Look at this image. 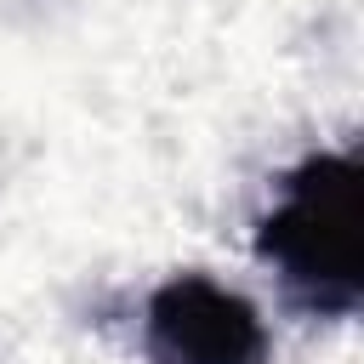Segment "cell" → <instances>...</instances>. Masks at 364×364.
<instances>
[{"label":"cell","instance_id":"6da1fadb","mask_svg":"<svg viewBox=\"0 0 364 364\" xmlns=\"http://www.w3.org/2000/svg\"><path fill=\"white\" fill-rule=\"evenodd\" d=\"M256 256L279 273L290 307L353 318L364 301V171L353 154H307L284 171L273 210L256 222Z\"/></svg>","mask_w":364,"mask_h":364},{"label":"cell","instance_id":"7a4b0ae2","mask_svg":"<svg viewBox=\"0 0 364 364\" xmlns=\"http://www.w3.org/2000/svg\"><path fill=\"white\" fill-rule=\"evenodd\" d=\"M148 364H267V324L250 296L210 273L165 279L142 307Z\"/></svg>","mask_w":364,"mask_h":364}]
</instances>
